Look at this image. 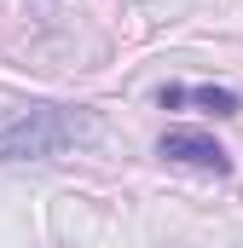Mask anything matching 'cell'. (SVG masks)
Instances as JSON below:
<instances>
[{
	"label": "cell",
	"mask_w": 243,
	"mask_h": 248,
	"mask_svg": "<svg viewBox=\"0 0 243 248\" xmlns=\"http://www.w3.org/2000/svg\"><path fill=\"white\" fill-rule=\"evenodd\" d=\"M93 133L87 110H64V104H35V110H17L12 122H0V162H41V156H58L69 144H81Z\"/></svg>",
	"instance_id": "obj_1"
},
{
	"label": "cell",
	"mask_w": 243,
	"mask_h": 248,
	"mask_svg": "<svg viewBox=\"0 0 243 248\" xmlns=\"http://www.w3.org/2000/svg\"><path fill=\"white\" fill-rule=\"evenodd\" d=\"M156 156H168V162H180V168H203V173H232V156H226L208 133H197V127H168L162 144H156Z\"/></svg>",
	"instance_id": "obj_2"
},
{
	"label": "cell",
	"mask_w": 243,
	"mask_h": 248,
	"mask_svg": "<svg viewBox=\"0 0 243 248\" xmlns=\"http://www.w3.org/2000/svg\"><path fill=\"white\" fill-rule=\"evenodd\" d=\"M156 98H162V104H203V110H214V116H238L243 110V98L226 93V87H162Z\"/></svg>",
	"instance_id": "obj_3"
}]
</instances>
